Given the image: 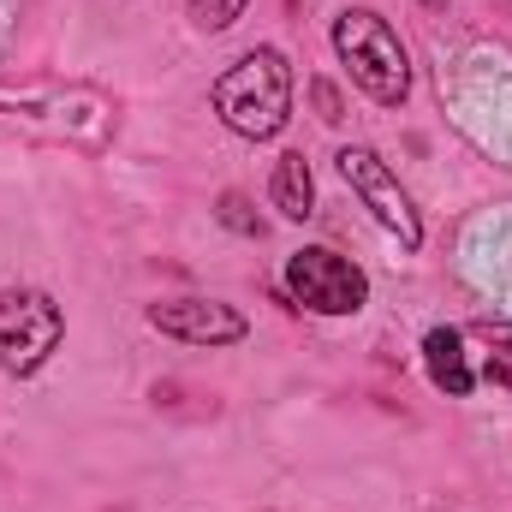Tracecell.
Returning <instances> with one entry per match:
<instances>
[{
    "label": "cell",
    "mask_w": 512,
    "mask_h": 512,
    "mask_svg": "<svg viewBox=\"0 0 512 512\" xmlns=\"http://www.w3.org/2000/svg\"><path fill=\"white\" fill-rule=\"evenodd\" d=\"M114 131H120L114 96H102L90 84H48V90L0 84V137H42V143L102 149Z\"/></svg>",
    "instance_id": "1"
},
{
    "label": "cell",
    "mask_w": 512,
    "mask_h": 512,
    "mask_svg": "<svg viewBox=\"0 0 512 512\" xmlns=\"http://www.w3.org/2000/svg\"><path fill=\"white\" fill-rule=\"evenodd\" d=\"M209 108L221 114V126L233 131V137H245V143L280 137L286 120H292V66H286V54H280V48H251V54H239V60L215 78Z\"/></svg>",
    "instance_id": "2"
},
{
    "label": "cell",
    "mask_w": 512,
    "mask_h": 512,
    "mask_svg": "<svg viewBox=\"0 0 512 512\" xmlns=\"http://www.w3.org/2000/svg\"><path fill=\"white\" fill-rule=\"evenodd\" d=\"M334 54L376 108H399L411 96V54L376 6H346L334 18Z\"/></svg>",
    "instance_id": "3"
},
{
    "label": "cell",
    "mask_w": 512,
    "mask_h": 512,
    "mask_svg": "<svg viewBox=\"0 0 512 512\" xmlns=\"http://www.w3.org/2000/svg\"><path fill=\"white\" fill-rule=\"evenodd\" d=\"M66 340V310L42 286H6L0 292V370L36 376Z\"/></svg>",
    "instance_id": "4"
},
{
    "label": "cell",
    "mask_w": 512,
    "mask_h": 512,
    "mask_svg": "<svg viewBox=\"0 0 512 512\" xmlns=\"http://www.w3.org/2000/svg\"><path fill=\"white\" fill-rule=\"evenodd\" d=\"M286 292L310 316H358L370 304V274L328 245H304L286 256Z\"/></svg>",
    "instance_id": "5"
},
{
    "label": "cell",
    "mask_w": 512,
    "mask_h": 512,
    "mask_svg": "<svg viewBox=\"0 0 512 512\" xmlns=\"http://www.w3.org/2000/svg\"><path fill=\"white\" fill-rule=\"evenodd\" d=\"M334 161H340V179L352 185V197H358V203L382 221V227L399 239V245H405V251H417V245H423V215H417L411 191L399 185V173L387 167L370 143H346Z\"/></svg>",
    "instance_id": "6"
},
{
    "label": "cell",
    "mask_w": 512,
    "mask_h": 512,
    "mask_svg": "<svg viewBox=\"0 0 512 512\" xmlns=\"http://www.w3.org/2000/svg\"><path fill=\"white\" fill-rule=\"evenodd\" d=\"M149 328H161L167 340H185V346H239L251 334V322L221 304V298H161L149 304Z\"/></svg>",
    "instance_id": "7"
},
{
    "label": "cell",
    "mask_w": 512,
    "mask_h": 512,
    "mask_svg": "<svg viewBox=\"0 0 512 512\" xmlns=\"http://www.w3.org/2000/svg\"><path fill=\"white\" fill-rule=\"evenodd\" d=\"M423 370H429V382L441 387L447 399H471V387H477L471 352H465V334L447 328V322L423 334Z\"/></svg>",
    "instance_id": "8"
},
{
    "label": "cell",
    "mask_w": 512,
    "mask_h": 512,
    "mask_svg": "<svg viewBox=\"0 0 512 512\" xmlns=\"http://www.w3.org/2000/svg\"><path fill=\"white\" fill-rule=\"evenodd\" d=\"M268 203H274L286 221H310V215H316V173H310V161H304L298 149H286V155L274 161V173H268Z\"/></svg>",
    "instance_id": "9"
},
{
    "label": "cell",
    "mask_w": 512,
    "mask_h": 512,
    "mask_svg": "<svg viewBox=\"0 0 512 512\" xmlns=\"http://www.w3.org/2000/svg\"><path fill=\"white\" fill-rule=\"evenodd\" d=\"M245 6L251 0H191V24L209 30V36H221V30H233L245 18Z\"/></svg>",
    "instance_id": "10"
},
{
    "label": "cell",
    "mask_w": 512,
    "mask_h": 512,
    "mask_svg": "<svg viewBox=\"0 0 512 512\" xmlns=\"http://www.w3.org/2000/svg\"><path fill=\"white\" fill-rule=\"evenodd\" d=\"M215 215H221V227H233V233H245V239H262V215H251V203H245L239 191H227Z\"/></svg>",
    "instance_id": "11"
},
{
    "label": "cell",
    "mask_w": 512,
    "mask_h": 512,
    "mask_svg": "<svg viewBox=\"0 0 512 512\" xmlns=\"http://www.w3.org/2000/svg\"><path fill=\"white\" fill-rule=\"evenodd\" d=\"M471 334H477V340H489L495 352H507V358H512V322H495V316H483Z\"/></svg>",
    "instance_id": "12"
},
{
    "label": "cell",
    "mask_w": 512,
    "mask_h": 512,
    "mask_svg": "<svg viewBox=\"0 0 512 512\" xmlns=\"http://www.w3.org/2000/svg\"><path fill=\"white\" fill-rule=\"evenodd\" d=\"M483 376H489V382H501V387H512V358H507V352H489Z\"/></svg>",
    "instance_id": "13"
},
{
    "label": "cell",
    "mask_w": 512,
    "mask_h": 512,
    "mask_svg": "<svg viewBox=\"0 0 512 512\" xmlns=\"http://www.w3.org/2000/svg\"><path fill=\"white\" fill-rule=\"evenodd\" d=\"M316 108H322V120H328V126L340 120V96H334L328 84H316Z\"/></svg>",
    "instance_id": "14"
},
{
    "label": "cell",
    "mask_w": 512,
    "mask_h": 512,
    "mask_svg": "<svg viewBox=\"0 0 512 512\" xmlns=\"http://www.w3.org/2000/svg\"><path fill=\"white\" fill-rule=\"evenodd\" d=\"M417 6H423V12H447V0H417Z\"/></svg>",
    "instance_id": "15"
},
{
    "label": "cell",
    "mask_w": 512,
    "mask_h": 512,
    "mask_svg": "<svg viewBox=\"0 0 512 512\" xmlns=\"http://www.w3.org/2000/svg\"><path fill=\"white\" fill-rule=\"evenodd\" d=\"M507 6H512V0H507Z\"/></svg>",
    "instance_id": "16"
}]
</instances>
